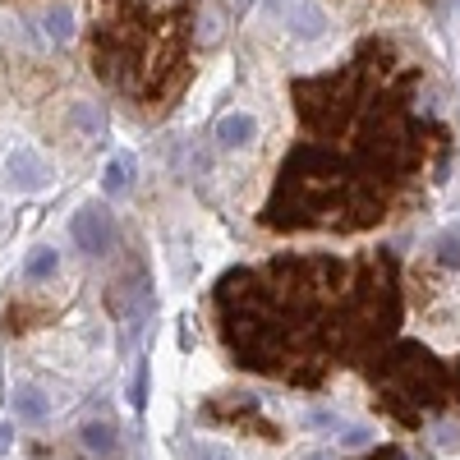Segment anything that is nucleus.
Returning a JSON list of instances; mask_svg holds the SVG:
<instances>
[{
    "label": "nucleus",
    "instance_id": "9",
    "mask_svg": "<svg viewBox=\"0 0 460 460\" xmlns=\"http://www.w3.org/2000/svg\"><path fill=\"white\" fill-rule=\"evenodd\" d=\"M286 23H290L295 37H304V42H314V37L327 32V19H323V10L314 5V0H295V5L286 10Z\"/></svg>",
    "mask_w": 460,
    "mask_h": 460
},
{
    "label": "nucleus",
    "instance_id": "2",
    "mask_svg": "<svg viewBox=\"0 0 460 460\" xmlns=\"http://www.w3.org/2000/svg\"><path fill=\"white\" fill-rule=\"evenodd\" d=\"M368 387L382 414H392L401 429H419L433 410L451 401V364L414 341L382 345L368 359Z\"/></svg>",
    "mask_w": 460,
    "mask_h": 460
},
{
    "label": "nucleus",
    "instance_id": "17",
    "mask_svg": "<svg viewBox=\"0 0 460 460\" xmlns=\"http://www.w3.org/2000/svg\"><path fill=\"white\" fill-rule=\"evenodd\" d=\"M438 262L442 267H460V230H442L438 235Z\"/></svg>",
    "mask_w": 460,
    "mask_h": 460
},
{
    "label": "nucleus",
    "instance_id": "19",
    "mask_svg": "<svg viewBox=\"0 0 460 460\" xmlns=\"http://www.w3.org/2000/svg\"><path fill=\"white\" fill-rule=\"evenodd\" d=\"M341 442H345V447H368V433H364V429H345Z\"/></svg>",
    "mask_w": 460,
    "mask_h": 460
},
{
    "label": "nucleus",
    "instance_id": "16",
    "mask_svg": "<svg viewBox=\"0 0 460 460\" xmlns=\"http://www.w3.org/2000/svg\"><path fill=\"white\" fill-rule=\"evenodd\" d=\"M42 28L56 37V42H65V37L74 32V14H69L65 5H51V10H47V19H42Z\"/></svg>",
    "mask_w": 460,
    "mask_h": 460
},
{
    "label": "nucleus",
    "instance_id": "13",
    "mask_svg": "<svg viewBox=\"0 0 460 460\" xmlns=\"http://www.w3.org/2000/svg\"><path fill=\"white\" fill-rule=\"evenodd\" d=\"M56 272H60V253H56L51 244L32 249L28 262H23V277H28V281H47V277H56Z\"/></svg>",
    "mask_w": 460,
    "mask_h": 460
},
{
    "label": "nucleus",
    "instance_id": "24",
    "mask_svg": "<svg viewBox=\"0 0 460 460\" xmlns=\"http://www.w3.org/2000/svg\"><path fill=\"white\" fill-rule=\"evenodd\" d=\"M304 460H332L327 451H309V456H304Z\"/></svg>",
    "mask_w": 460,
    "mask_h": 460
},
{
    "label": "nucleus",
    "instance_id": "18",
    "mask_svg": "<svg viewBox=\"0 0 460 460\" xmlns=\"http://www.w3.org/2000/svg\"><path fill=\"white\" fill-rule=\"evenodd\" d=\"M184 460H235V456H230V447H217V442H189Z\"/></svg>",
    "mask_w": 460,
    "mask_h": 460
},
{
    "label": "nucleus",
    "instance_id": "7",
    "mask_svg": "<svg viewBox=\"0 0 460 460\" xmlns=\"http://www.w3.org/2000/svg\"><path fill=\"white\" fill-rule=\"evenodd\" d=\"M5 180L19 189V194H37V189H47L51 171H47V162L37 157V152L14 147V152H10V162H5Z\"/></svg>",
    "mask_w": 460,
    "mask_h": 460
},
{
    "label": "nucleus",
    "instance_id": "1",
    "mask_svg": "<svg viewBox=\"0 0 460 460\" xmlns=\"http://www.w3.org/2000/svg\"><path fill=\"white\" fill-rule=\"evenodd\" d=\"M221 341L249 373L318 387L332 364L373 359L396 332V295L373 258H272L217 281Z\"/></svg>",
    "mask_w": 460,
    "mask_h": 460
},
{
    "label": "nucleus",
    "instance_id": "14",
    "mask_svg": "<svg viewBox=\"0 0 460 460\" xmlns=\"http://www.w3.org/2000/svg\"><path fill=\"white\" fill-rule=\"evenodd\" d=\"M47 318H51V309H37V304H5V332H28Z\"/></svg>",
    "mask_w": 460,
    "mask_h": 460
},
{
    "label": "nucleus",
    "instance_id": "12",
    "mask_svg": "<svg viewBox=\"0 0 460 460\" xmlns=\"http://www.w3.org/2000/svg\"><path fill=\"white\" fill-rule=\"evenodd\" d=\"M106 194H129V189H134V157H129V152H120V157H111L106 162Z\"/></svg>",
    "mask_w": 460,
    "mask_h": 460
},
{
    "label": "nucleus",
    "instance_id": "4",
    "mask_svg": "<svg viewBox=\"0 0 460 460\" xmlns=\"http://www.w3.org/2000/svg\"><path fill=\"white\" fill-rule=\"evenodd\" d=\"M111 314L129 327V336L143 332V323L152 314V286H147V272H143L138 262H134L129 277H115L111 281Z\"/></svg>",
    "mask_w": 460,
    "mask_h": 460
},
{
    "label": "nucleus",
    "instance_id": "10",
    "mask_svg": "<svg viewBox=\"0 0 460 460\" xmlns=\"http://www.w3.org/2000/svg\"><path fill=\"white\" fill-rule=\"evenodd\" d=\"M253 134H258V120L244 115V111L221 115V125H217V143L221 147H244V143H253Z\"/></svg>",
    "mask_w": 460,
    "mask_h": 460
},
{
    "label": "nucleus",
    "instance_id": "21",
    "mask_svg": "<svg viewBox=\"0 0 460 460\" xmlns=\"http://www.w3.org/2000/svg\"><path fill=\"white\" fill-rule=\"evenodd\" d=\"M364 460H405V451H396V447H382V451H373V456H364Z\"/></svg>",
    "mask_w": 460,
    "mask_h": 460
},
{
    "label": "nucleus",
    "instance_id": "22",
    "mask_svg": "<svg viewBox=\"0 0 460 460\" xmlns=\"http://www.w3.org/2000/svg\"><path fill=\"white\" fill-rule=\"evenodd\" d=\"M451 401H456V405H460V359H456V364H451Z\"/></svg>",
    "mask_w": 460,
    "mask_h": 460
},
{
    "label": "nucleus",
    "instance_id": "8",
    "mask_svg": "<svg viewBox=\"0 0 460 460\" xmlns=\"http://www.w3.org/2000/svg\"><path fill=\"white\" fill-rule=\"evenodd\" d=\"M79 447L97 460H115L120 456V433H115L111 424H102V419H93V424L79 429Z\"/></svg>",
    "mask_w": 460,
    "mask_h": 460
},
{
    "label": "nucleus",
    "instance_id": "11",
    "mask_svg": "<svg viewBox=\"0 0 460 460\" xmlns=\"http://www.w3.org/2000/svg\"><path fill=\"white\" fill-rule=\"evenodd\" d=\"M14 414L23 419V424H47V414H51L47 392H37V387H19V392H14Z\"/></svg>",
    "mask_w": 460,
    "mask_h": 460
},
{
    "label": "nucleus",
    "instance_id": "3",
    "mask_svg": "<svg viewBox=\"0 0 460 460\" xmlns=\"http://www.w3.org/2000/svg\"><path fill=\"white\" fill-rule=\"evenodd\" d=\"M368 88H373V65H368V51H364L355 65H345L336 74L299 79L295 84V111H299L304 129L327 138V134H341L355 120V111L368 102Z\"/></svg>",
    "mask_w": 460,
    "mask_h": 460
},
{
    "label": "nucleus",
    "instance_id": "20",
    "mask_svg": "<svg viewBox=\"0 0 460 460\" xmlns=\"http://www.w3.org/2000/svg\"><path fill=\"white\" fill-rule=\"evenodd\" d=\"M143 392H147V368H138L134 377V405H143Z\"/></svg>",
    "mask_w": 460,
    "mask_h": 460
},
{
    "label": "nucleus",
    "instance_id": "6",
    "mask_svg": "<svg viewBox=\"0 0 460 460\" xmlns=\"http://www.w3.org/2000/svg\"><path fill=\"white\" fill-rule=\"evenodd\" d=\"M69 235H74V244H79L84 253L102 258V253H111V249H115V217H111L102 203H88V208L74 212Z\"/></svg>",
    "mask_w": 460,
    "mask_h": 460
},
{
    "label": "nucleus",
    "instance_id": "15",
    "mask_svg": "<svg viewBox=\"0 0 460 460\" xmlns=\"http://www.w3.org/2000/svg\"><path fill=\"white\" fill-rule=\"evenodd\" d=\"M74 125L84 129V138H102V106L97 102H74Z\"/></svg>",
    "mask_w": 460,
    "mask_h": 460
},
{
    "label": "nucleus",
    "instance_id": "5",
    "mask_svg": "<svg viewBox=\"0 0 460 460\" xmlns=\"http://www.w3.org/2000/svg\"><path fill=\"white\" fill-rule=\"evenodd\" d=\"M203 419H208V424H249L253 438H272V442L281 438V433L258 414V396H249V392H230V396L208 401V405H203Z\"/></svg>",
    "mask_w": 460,
    "mask_h": 460
},
{
    "label": "nucleus",
    "instance_id": "23",
    "mask_svg": "<svg viewBox=\"0 0 460 460\" xmlns=\"http://www.w3.org/2000/svg\"><path fill=\"white\" fill-rule=\"evenodd\" d=\"M10 442H14V433H10L5 424H0V456H5V451H10Z\"/></svg>",
    "mask_w": 460,
    "mask_h": 460
}]
</instances>
